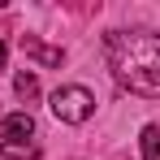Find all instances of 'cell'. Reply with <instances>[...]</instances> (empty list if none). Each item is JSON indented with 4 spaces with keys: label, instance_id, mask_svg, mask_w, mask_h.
<instances>
[{
    "label": "cell",
    "instance_id": "cell-1",
    "mask_svg": "<svg viewBox=\"0 0 160 160\" xmlns=\"http://www.w3.org/2000/svg\"><path fill=\"white\" fill-rule=\"evenodd\" d=\"M104 52L126 91L143 95V100H160V35L156 30H112L104 39Z\"/></svg>",
    "mask_w": 160,
    "mask_h": 160
},
{
    "label": "cell",
    "instance_id": "cell-8",
    "mask_svg": "<svg viewBox=\"0 0 160 160\" xmlns=\"http://www.w3.org/2000/svg\"><path fill=\"white\" fill-rule=\"evenodd\" d=\"M4 61H9V48H4V39H0V69H4Z\"/></svg>",
    "mask_w": 160,
    "mask_h": 160
},
{
    "label": "cell",
    "instance_id": "cell-5",
    "mask_svg": "<svg viewBox=\"0 0 160 160\" xmlns=\"http://www.w3.org/2000/svg\"><path fill=\"white\" fill-rule=\"evenodd\" d=\"M138 147H143V160H160V126H143Z\"/></svg>",
    "mask_w": 160,
    "mask_h": 160
},
{
    "label": "cell",
    "instance_id": "cell-6",
    "mask_svg": "<svg viewBox=\"0 0 160 160\" xmlns=\"http://www.w3.org/2000/svg\"><path fill=\"white\" fill-rule=\"evenodd\" d=\"M0 156H9V160H35L39 147H35V143H0Z\"/></svg>",
    "mask_w": 160,
    "mask_h": 160
},
{
    "label": "cell",
    "instance_id": "cell-7",
    "mask_svg": "<svg viewBox=\"0 0 160 160\" xmlns=\"http://www.w3.org/2000/svg\"><path fill=\"white\" fill-rule=\"evenodd\" d=\"M13 91H18L22 100H35V95H39V78L26 69V74H18V78H13Z\"/></svg>",
    "mask_w": 160,
    "mask_h": 160
},
{
    "label": "cell",
    "instance_id": "cell-4",
    "mask_svg": "<svg viewBox=\"0 0 160 160\" xmlns=\"http://www.w3.org/2000/svg\"><path fill=\"white\" fill-rule=\"evenodd\" d=\"M22 52H26V56H35L39 65H61V61H65V52H61V48H48V43H39L35 35H22Z\"/></svg>",
    "mask_w": 160,
    "mask_h": 160
},
{
    "label": "cell",
    "instance_id": "cell-3",
    "mask_svg": "<svg viewBox=\"0 0 160 160\" xmlns=\"http://www.w3.org/2000/svg\"><path fill=\"white\" fill-rule=\"evenodd\" d=\"M30 134H35V117L30 112H9L0 121V138L4 143H18V138H30Z\"/></svg>",
    "mask_w": 160,
    "mask_h": 160
},
{
    "label": "cell",
    "instance_id": "cell-2",
    "mask_svg": "<svg viewBox=\"0 0 160 160\" xmlns=\"http://www.w3.org/2000/svg\"><path fill=\"white\" fill-rule=\"evenodd\" d=\"M52 112H56V121H65V126H82L95 112V95L87 87H56L52 91Z\"/></svg>",
    "mask_w": 160,
    "mask_h": 160
}]
</instances>
